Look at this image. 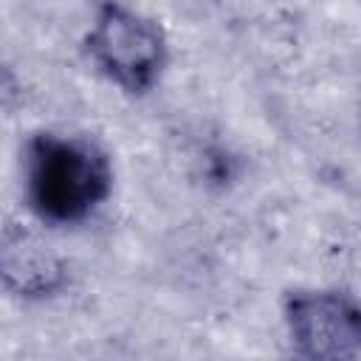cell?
<instances>
[{"instance_id": "cell-2", "label": "cell", "mask_w": 361, "mask_h": 361, "mask_svg": "<svg viewBox=\"0 0 361 361\" xmlns=\"http://www.w3.org/2000/svg\"><path fill=\"white\" fill-rule=\"evenodd\" d=\"M85 51L96 71L130 96L149 93L169 62V42L158 20L121 3L96 8Z\"/></svg>"}, {"instance_id": "cell-3", "label": "cell", "mask_w": 361, "mask_h": 361, "mask_svg": "<svg viewBox=\"0 0 361 361\" xmlns=\"http://www.w3.org/2000/svg\"><path fill=\"white\" fill-rule=\"evenodd\" d=\"M285 327L296 361H361V299L347 290H290Z\"/></svg>"}, {"instance_id": "cell-4", "label": "cell", "mask_w": 361, "mask_h": 361, "mask_svg": "<svg viewBox=\"0 0 361 361\" xmlns=\"http://www.w3.org/2000/svg\"><path fill=\"white\" fill-rule=\"evenodd\" d=\"M6 288L17 296H48L65 282V265L37 240L25 234H8L3 248Z\"/></svg>"}, {"instance_id": "cell-1", "label": "cell", "mask_w": 361, "mask_h": 361, "mask_svg": "<svg viewBox=\"0 0 361 361\" xmlns=\"http://www.w3.org/2000/svg\"><path fill=\"white\" fill-rule=\"evenodd\" d=\"M25 200L54 226L87 220L113 189L107 152L82 135L37 133L25 144Z\"/></svg>"}]
</instances>
